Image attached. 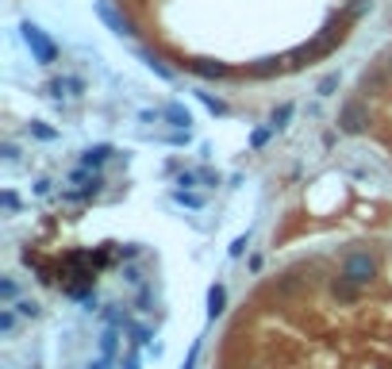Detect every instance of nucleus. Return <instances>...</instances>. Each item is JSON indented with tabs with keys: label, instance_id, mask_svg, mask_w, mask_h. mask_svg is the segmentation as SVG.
Masks as SVG:
<instances>
[{
	"label": "nucleus",
	"instance_id": "obj_19",
	"mask_svg": "<svg viewBox=\"0 0 392 369\" xmlns=\"http://www.w3.org/2000/svg\"><path fill=\"white\" fill-rule=\"evenodd\" d=\"M246 243H250V235H238L235 243H231V258H238V254L246 250Z\"/></svg>",
	"mask_w": 392,
	"mask_h": 369
},
{
	"label": "nucleus",
	"instance_id": "obj_11",
	"mask_svg": "<svg viewBox=\"0 0 392 369\" xmlns=\"http://www.w3.org/2000/svg\"><path fill=\"white\" fill-rule=\"evenodd\" d=\"M293 112H296L293 104H281V108H273V116H269V127H273V131H281V127H289V119H293Z\"/></svg>",
	"mask_w": 392,
	"mask_h": 369
},
{
	"label": "nucleus",
	"instance_id": "obj_4",
	"mask_svg": "<svg viewBox=\"0 0 392 369\" xmlns=\"http://www.w3.org/2000/svg\"><path fill=\"white\" fill-rule=\"evenodd\" d=\"M93 12H97L104 23H108V31H116V35H135V27H131V23L123 20L116 8H112L108 0H93Z\"/></svg>",
	"mask_w": 392,
	"mask_h": 369
},
{
	"label": "nucleus",
	"instance_id": "obj_24",
	"mask_svg": "<svg viewBox=\"0 0 392 369\" xmlns=\"http://www.w3.org/2000/svg\"><path fill=\"white\" fill-rule=\"evenodd\" d=\"M4 208H8V212H16V208H20V200H16V193H4Z\"/></svg>",
	"mask_w": 392,
	"mask_h": 369
},
{
	"label": "nucleus",
	"instance_id": "obj_12",
	"mask_svg": "<svg viewBox=\"0 0 392 369\" xmlns=\"http://www.w3.org/2000/svg\"><path fill=\"white\" fill-rule=\"evenodd\" d=\"M116 339H119L116 327H108L104 335H100V354H104V358H116Z\"/></svg>",
	"mask_w": 392,
	"mask_h": 369
},
{
	"label": "nucleus",
	"instance_id": "obj_20",
	"mask_svg": "<svg viewBox=\"0 0 392 369\" xmlns=\"http://www.w3.org/2000/svg\"><path fill=\"white\" fill-rule=\"evenodd\" d=\"M0 296H4V300H16V281H0Z\"/></svg>",
	"mask_w": 392,
	"mask_h": 369
},
{
	"label": "nucleus",
	"instance_id": "obj_17",
	"mask_svg": "<svg viewBox=\"0 0 392 369\" xmlns=\"http://www.w3.org/2000/svg\"><path fill=\"white\" fill-rule=\"evenodd\" d=\"M177 200H181V204H188V208H200V204H204V200H200V196L185 193V189H177Z\"/></svg>",
	"mask_w": 392,
	"mask_h": 369
},
{
	"label": "nucleus",
	"instance_id": "obj_8",
	"mask_svg": "<svg viewBox=\"0 0 392 369\" xmlns=\"http://www.w3.org/2000/svg\"><path fill=\"white\" fill-rule=\"evenodd\" d=\"M162 116L169 119V127H177V131H188V123H193V116H188V108H181V104H169Z\"/></svg>",
	"mask_w": 392,
	"mask_h": 369
},
{
	"label": "nucleus",
	"instance_id": "obj_6",
	"mask_svg": "<svg viewBox=\"0 0 392 369\" xmlns=\"http://www.w3.org/2000/svg\"><path fill=\"white\" fill-rule=\"evenodd\" d=\"M47 88L54 97H81V93H85V81L81 78H54Z\"/></svg>",
	"mask_w": 392,
	"mask_h": 369
},
{
	"label": "nucleus",
	"instance_id": "obj_10",
	"mask_svg": "<svg viewBox=\"0 0 392 369\" xmlns=\"http://www.w3.org/2000/svg\"><path fill=\"white\" fill-rule=\"evenodd\" d=\"M193 97L200 100V104H204L208 112H212V116H227V112H231V108H227L223 100H219V97H212V93H204V88H196Z\"/></svg>",
	"mask_w": 392,
	"mask_h": 369
},
{
	"label": "nucleus",
	"instance_id": "obj_14",
	"mask_svg": "<svg viewBox=\"0 0 392 369\" xmlns=\"http://www.w3.org/2000/svg\"><path fill=\"white\" fill-rule=\"evenodd\" d=\"M334 88H339V73H327V78L319 81V97H331Z\"/></svg>",
	"mask_w": 392,
	"mask_h": 369
},
{
	"label": "nucleus",
	"instance_id": "obj_3",
	"mask_svg": "<svg viewBox=\"0 0 392 369\" xmlns=\"http://www.w3.org/2000/svg\"><path fill=\"white\" fill-rule=\"evenodd\" d=\"M365 123H369V112H365L362 100H346L343 112H339V127H343L346 135H362Z\"/></svg>",
	"mask_w": 392,
	"mask_h": 369
},
{
	"label": "nucleus",
	"instance_id": "obj_15",
	"mask_svg": "<svg viewBox=\"0 0 392 369\" xmlns=\"http://www.w3.org/2000/svg\"><path fill=\"white\" fill-rule=\"evenodd\" d=\"M269 135H273V127H258L254 135H250V146H265V143H269Z\"/></svg>",
	"mask_w": 392,
	"mask_h": 369
},
{
	"label": "nucleus",
	"instance_id": "obj_18",
	"mask_svg": "<svg viewBox=\"0 0 392 369\" xmlns=\"http://www.w3.org/2000/svg\"><path fill=\"white\" fill-rule=\"evenodd\" d=\"M31 135H35V139H47V143H50V139H54V131H50L47 123H31Z\"/></svg>",
	"mask_w": 392,
	"mask_h": 369
},
{
	"label": "nucleus",
	"instance_id": "obj_1",
	"mask_svg": "<svg viewBox=\"0 0 392 369\" xmlns=\"http://www.w3.org/2000/svg\"><path fill=\"white\" fill-rule=\"evenodd\" d=\"M343 277L350 285H358V289H365V285L377 277V258H373V254H365V250L350 254V258L343 262Z\"/></svg>",
	"mask_w": 392,
	"mask_h": 369
},
{
	"label": "nucleus",
	"instance_id": "obj_21",
	"mask_svg": "<svg viewBox=\"0 0 392 369\" xmlns=\"http://www.w3.org/2000/svg\"><path fill=\"white\" fill-rule=\"evenodd\" d=\"M384 88V73H365V88Z\"/></svg>",
	"mask_w": 392,
	"mask_h": 369
},
{
	"label": "nucleus",
	"instance_id": "obj_9",
	"mask_svg": "<svg viewBox=\"0 0 392 369\" xmlns=\"http://www.w3.org/2000/svg\"><path fill=\"white\" fill-rule=\"evenodd\" d=\"M104 158H112V146L108 143H100V146H88L85 154H81V165H88V169H97Z\"/></svg>",
	"mask_w": 392,
	"mask_h": 369
},
{
	"label": "nucleus",
	"instance_id": "obj_25",
	"mask_svg": "<svg viewBox=\"0 0 392 369\" xmlns=\"http://www.w3.org/2000/svg\"><path fill=\"white\" fill-rule=\"evenodd\" d=\"M127 369H138V358H131V361H127Z\"/></svg>",
	"mask_w": 392,
	"mask_h": 369
},
{
	"label": "nucleus",
	"instance_id": "obj_26",
	"mask_svg": "<svg viewBox=\"0 0 392 369\" xmlns=\"http://www.w3.org/2000/svg\"><path fill=\"white\" fill-rule=\"evenodd\" d=\"M389 73H392V58H389Z\"/></svg>",
	"mask_w": 392,
	"mask_h": 369
},
{
	"label": "nucleus",
	"instance_id": "obj_13",
	"mask_svg": "<svg viewBox=\"0 0 392 369\" xmlns=\"http://www.w3.org/2000/svg\"><path fill=\"white\" fill-rule=\"evenodd\" d=\"M143 58H147V66H150V69H154L158 78H166V81H169V78H173V69H169V66H162V62H158V58H154V54H143Z\"/></svg>",
	"mask_w": 392,
	"mask_h": 369
},
{
	"label": "nucleus",
	"instance_id": "obj_2",
	"mask_svg": "<svg viewBox=\"0 0 392 369\" xmlns=\"http://www.w3.org/2000/svg\"><path fill=\"white\" fill-rule=\"evenodd\" d=\"M23 43L31 47V54H35V62H42V66H50V62L58 58V47L47 39V31L39 27V23H23Z\"/></svg>",
	"mask_w": 392,
	"mask_h": 369
},
{
	"label": "nucleus",
	"instance_id": "obj_23",
	"mask_svg": "<svg viewBox=\"0 0 392 369\" xmlns=\"http://www.w3.org/2000/svg\"><path fill=\"white\" fill-rule=\"evenodd\" d=\"M16 327V316H12V311H4V316H0V331H12Z\"/></svg>",
	"mask_w": 392,
	"mask_h": 369
},
{
	"label": "nucleus",
	"instance_id": "obj_5",
	"mask_svg": "<svg viewBox=\"0 0 392 369\" xmlns=\"http://www.w3.org/2000/svg\"><path fill=\"white\" fill-rule=\"evenodd\" d=\"M188 69H193V73H200L204 81H223L227 73H231V69H227L223 62H212V58H196V62H188Z\"/></svg>",
	"mask_w": 392,
	"mask_h": 369
},
{
	"label": "nucleus",
	"instance_id": "obj_7",
	"mask_svg": "<svg viewBox=\"0 0 392 369\" xmlns=\"http://www.w3.org/2000/svg\"><path fill=\"white\" fill-rule=\"evenodd\" d=\"M223 308H227V289L223 285H212V289H208V320H219Z\"/></svg>",
	"mask_w": 392,
	"mask_h": 369
},
{
	"label": "nucleus",
	"instance_id": "obj_16",
	"mask_svg": "<svg viewBox=\"0 0 392 369\" xmlns=\"http://www.w3.org/2000/svg\"><path fill=\"white\" fill-rule=\"evenodd\" d=\"M16 311L27 316V320H35V316H39V304H35V300H20V304H16Z\"/></svg>",
	"mask_w": 392,
	"mask_h": 369
},
{
	"label": "nucleus",
	"instance_id": "obj_22",
	"mask_svg": "<svg viewBox=\"0 0 392 369\" xmlns=\"http://www.w3.org/2000/svg\"><path fill=\"white\" fill-rule=\"evenodd\" d=\"M196 354H200V339L193 342V350H188V358H185V369H193V366H196Z\"/></svg>",
	"mask_w": 392,
	"mask_h": 369
}]
</instances>
